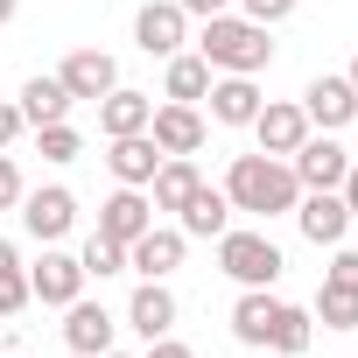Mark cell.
<instances>
[{
    "mask_svg": "<svg viewBox=\"0 0 358 358\" xmlns=\"http://www.w3.org/2000/svg\"><path fill=\"white\" fill-rule=\"evenodd\" d=\"M113 337H120V323H113V309L106 302H64V344L78 351V358H99V351H113Z\"/></svg>",
    "mask_w": 358,
    "mask_h": 358,
    "instance_id": "9c48e42d",
    "label": "cell"
},
{
    "mask_svg": "<svg viewBox=\"0 0 358 358\" xmlns=\"http://www.w3.org/2000/svg\"><path fill=\"white\" fill-rule=\"evenodd\" d=\"M274 323H281V295H274V288H239V302H232V337H239L246 351H267V344H274Z\"/></svg>",
    "mask_w": 358,
    "mask_h": 358,
    "instance_id": "4fadbf2b",
    "label": "cell"
},
{
    "mask_svg": "<svg viewBox=\"0 0 358 358\" xmlns=\"http://www.w3.org/2000/svg\"><path fill=\"white\" fill-rule=\"evenodd\" d=\"M337 197H344V211H351V225H358V162L344 169V183H337Z\"/></svg>",
    "mask_w": 358,
    "mask_h": 358,
    "instance_id": "d590c367",
    "label": "cell"
},
{
    "mask_svg": "<svg viewBox=\"0 0 358 358\" xmlns=\"http://www.w3.org/2000/svg\"><path fill=\"white\" fill-rule=\"evenodd\" d=\"M344 78H351V92H358V57H351V71H344Z\"/></svg>",
    "mask_w": 358,
    "mask_h": 358,
    "instance_id": "74e56055",
    "label": "cell"
},
{
    "mask_svg": "<svg viewBox=\"0 0 358 358\" xmlns=\"http://www.w3.org/2000/svg\"><path fill=\"white\" fill-rule=\"evenodd\" d=\"M71 225H78V197H71L64 183H43V190H22V232H29V239L57 246V239H64Z\"/></svg>",
    "mask_w": 358,
    "mask_h": 358,
    "instance_id": "5b68a950",
    "label": "cell"
},
{
    "mask_svg": "<svg viewBox=\"0 0 358 358\" xmlns=\"http://www.w3.org/2000/svg\"><path fill=\"white\" fill-rule=\"evenodd\" d=\"M127 330H134L141 344H155V337L176 330V295H169V281H141V288H134V302H127Z\"/></svg>",
    "mask_w": 358,
    "mask_h": 358,
    "instance_id": "2e32d148",
    "label": "cell"
},
{
    "mask_svg": "<svg viewBox=\"0 0 358 358\" xmlns=\"http://www.w3.org/2000/svg\"><path fill=\"white\" fill-rule=\"evenodd\" d=\"M323 288H344V295H358V246H330V267H323Z\"/></svg>",
    "mask_w": 358,
    "mask_h": 358,
    "instance_id": "f546056e",
    "label": "cell"
},
{
    "mask_svg": "<svg viewBox=\"0 0 358 358\" xmlns=\"http://www.w3.org/2000/svg\"><path fill=\"white\" fill-rule=\"evenodd\" d=\"M22 204V169H15V155L0 148V211H15Z\"/></svg>",
    "mask_w": 358,
    "mask_h": 358,
    "instance_id": "1f68e13d",
    "label": "cell"
},
{
    "mask_svg": "<svg viewBox=\"0 0 358 358\" xmlns=\"http://www.w3.org/2000/svg\"><path fill=\"white\" fill-rule=\"evenodd\" d=\"M197 57L211 64V71H232V78H260L267 64H274V43H267V29L260 22H246V15H211L204 22V36H197Z\"/></svg>",
    "mask_w": 358,
    "mask_h": 358,
    "instance_id": "7a4b0ae2",
    "label": "cell"
},
{
    "mask_svg": "<svg viewBox=\"0 0 358 358\" xmlns=\"http://www.w3.org/2000/svg\"><path fill=\"white\" fill-rule=\"evenodd\" d=\"M204 134H211V127H204V113H197V106H176V99H162V106H155V120H148V141H155L162 155H197V148H204Z\"/></svg>",
    "mask_w": 358,
    "mask_h": 358,
    "instance_id": "30bf717a",
    "label": "cell"
},
{
    "mask_svg": "<svg viewBox=\"0 0 358 358\" xmlns=\"http://www.w3.org/2000/svg\"><path fill=\"white\" fill-rule=\"evenodd\" d=\"M204 99H211V120H218V127H253V113L267 106L260 85H253V78H232V71H218Z\"/></svg>",
    "mask_w": 358,
    "mask_h": 358,
    "instance_id": "d6986e66",
    "label": "cell"
},
{
    "mask_svg": "<svg viewBox=\"0 0 358 358\" xmlns=\"http://www.w3.org/2000/svg\"><path fill=\"white\" fill-rule=\"evenodd\" d=\"M288 169H295V183H302V190H337V183H344V169H351V155H344L330 134H309V141L288 155Z\"/></svg>",
    "mask_w": 358,
    "mask_h": 358,
    "instance_id": "8fae6325",
    "label": "cell"
},
{
    "mask_svg": "<svg viewBox=\"0 0 358 358\" xmlns=\"http://www.w3.org/2000/svg\"><path fill=\"white\" fill-rule=\"evenodd\" d=\"M99 358H127V351H99Z\"/></svg>",
    "mask_w": 358,
    "mask_h": 358,
    "instance_id": "f35d334b",
    "label": "cell"
},
{
    "mask_svg": "<svg viewBox=\"0 0 358 358\" xmlns=\"http://www.w3.org/2000/svg\"><path fill=\"white\" fill-rule=\"evenodd\" d=\"M239 15H246V22H260V29H274V22H288V15H295V0H239Z\"/></svg>",
    "mask_w": 358,
    "mask_h": 358,
    "instance_id": "4dcf8cb0",
    "label": "cell"
},
{
    "mask_svg": "<svg viewBox=\"0 0 358 358\" xmlns=\"http://www.w3.org/2000/svg\"><path fill=\"white\" fill-rule=\"evenodd\" d=\"M36 148H43V162H57V169H64V162H78V155H85V134H78L71 120H57V127H36Z\"/></svg>",
    "mask_w": 358,
    "mask_h": 358,
    "instance_id": "4316f807",
    "label": "cell"
},
{
    "mask_svg": "<svg viewBox=\"0 0 358 358\" xmlns=\"http://www.w3.org/2000/svg\"><path fill=\"white\" fill-rule=\"evenodd\" d=\"M15 106H22V120H29V127H57V120H71V106H78V99L64 92V78H29Z\"/></svg>",
    "mask_w": 358,
    "mask_h": 358,
    "instance_id": "cb8c5ba5",
    "label": "cell"
},
{
    "mask_svg": "<svg viewBox=\"0 0 358 358\" xmlns=\"http://www.w3.org/2000/svg\"><path fill=\"white\" fill-rule=\"evenodd\" d=\"M176 232H183V239H218V232H232V197L211 190V183H197V197L176 211Z\"/></svg>",
    "mask_w": 358,
    "mask_h": 358,
    "instance_id": "7402d4cb",
    "label": "cell"
},
{
    "mask_svg": "<svg viewBox=\"0 0 358 358\" xmlns=\"http://www.w3.org/2000/svg\"><path fill=\"white\" fill-rule=\"evenodd\" d=\"M15 15H22V0H0V29H8V22H15Z\"/></svg>",
    "mask_w": 358,
    "mask_h": 358,
    "instance_id": "8d00e7d4",
    "label": "cell"
},
{
    "mask_svg": "<svg viewBox=\"0 0 358 358\" xmlns=\"http://www.w3.org/2000/svg\"><path fill=\"white\" fill-rule=\"evenodd\" d=\"M22 127H29V120H22V106H15V99H0V148H15V141H22Z\"/></svg>",
    "mask_w": 358,
    "mask_h": 358,
    "instance_id": "d6a6232c",
    "label": "cell"
},
{
    "mask_svg": "<svg viewBox=\"0 0 358 358\" xmlns=\"http://www.w3.org/2000/svg\"><path fill=\"white\" fill-rule=\"evenodd\" d=\"M176 8H183L190 22H211V15H225V8H232V0H176Z\"/></svg>",
    "mask_w": 358,
    "mask_h": 358,
    "instance_id": "e575fe53",
    "label": "cell"
},
{
    "mask_svg": "<svg viewBox=\"0 0 358 358\" xmlns=\"http://www.w3.org/2000/svg\"><path fill=\"white\" fill-rule=\"evenodd\" d=\"M78 267H85V281H113V274H127V246L106 239V232H92L85 253H78Z\"/></svg>",
    "mask_w": 358,
    "mask_h": 358,
    "instance_id": "d4e9b609",
    "label": "cell"
},
{
    "mask_svg": "<svg viewBox=\"0 0 358 358\" xmlns=\"http://www.w3.org/2000/svg\"><path fill=\"white\" fill-rule=\"evenodd\" d=\"M106 169H113V183L148 190V183H155V169H162V148H155L148 134H120V141L106 148Z\"/></svg>",
    "mask_w": 358,
    "mask_h": 358,
    "instance_id": "e0dca14e",
    "label": "cell"
},
{
    "mask_svg": "<svg viewBox=\"0 0 358 358\" xmlns=\"http://www.w3.org/2000/svg\"><path fill=\"white\" fill-rule=\"evenodd\" d=\"M141 358H197V351H190V344H183V337H176V330H169V337H155V344H148V351H141Z\"/></svg>",
    "mask_w": 358,
    "mask_h": 358,
    "instance_id": "836d02e7",
    "label": "cell"
},
{
    "mask_svg": "<svg viewBox=\"0 0 358 358\" xmlns=\"http://www.w3.org/2000/svg\"><path fill=\"white\" fill-rule=\"evenodd\" d=\"M211 78H218V71H211L197 50H176V57H169V71H162V99H176V106H204Z\"/></svg>",
    "mask_w": 358,
    "mask_h": 358,
    "instance_id": "603a6c76",
    "label": "cell"
},
{
    "mask_svg": "<svg viewBox=\"0 0 358 358\" xmlns=\"http://www.w3.org/2000/svg\"><path fill=\"white\" fill-rule=\"evenodd\" d=\"M134 43H141V57H176V50H183L190 43V15L183 8H176V0H148V8L134 15Z\"/></svg>",
    "mask_w": 358,
    "mask_h": 358,
    "instance_id": "8992f818",
    "label": "cell"
},
{
    "mask_svg": "<svg viewBox=\"0 0 358 358\" xmlns=\"http://www.w3.org/2000/svg\"><path fill=\"white\" fill-rule=\"evenodd\" d=\"M281 267H288V260H281V246H274L267 232H239V225L218 232V274H225V281H239V288H274Z\"/></svg>",
    "mask_w": 358,
    "mask_h": 358,
    "instance_id": "3957f363",
    "label": "cell"
},
{
    "mask_svg": "<svg viewBox=\"0 0 358 358\" xmlns=\"http://www.w3.org/2000/svg\"><path fill=\"white\" fill-rule=\"evenodd\" d=\"M29 295H36L43 309H64V302H78V295H85V267H78V253H64V246H43V260L29 267Z\"/></svg>",
    "mask_w": 358,
    "mask_h": 358,
    "instance_id": "52a82bcc",
    "label": "cell"
},
{
    "mask_svg": "<svg viewBox=\"0 0 358 358\" xmlns=\"http://www.w3.org/2000/svg\"><path fill=\"white\" fill-rule=\"evenodd\" d=\"M183 246H190V239L176 232V225H148V232L127 246V267H134L141 281H169L176 267H183Z\"/></svg>",
    "mask_w": 358,
    "mask_h": 358,
    "instance_id": "7c38bea8",
    "label": "cell"
},
{
    "mask_svg": "<svg viewBox=\"0 0 358 358\" xmlns=\"http://www.w3.org/2000/svg\"><path fill=\"white\" fill-rule=\"evenodd\" d=\"M295 225H302V239H309V246H344L351 211H344V197H337V190H302V197H295Z\"/></svg>",
    "mask_w": 358,
    "mask_h": 358,
    "instance_id": "ba28073f",
    "label": "cell"
},
{
    "mask_svg": "<svg viewBox=\"0 0 358 358\" xmlns=\"http://www.w3.org/2000/svg\"><path fill=\"white\" fill-rule=\"evenodd\" d=\"M309 316H316L323 330H358V295H344V288H323Z\"/></svg>",
    "mask_w": 358,
    "mask_h": 358,
    "instance_id": "83f0119b",
    "label": "cell"
},
{
    "mask_svg": "<svg viewBox=\"0 0 358 358\" xmlns=\"http://www.w3.org/2000/svg\"><path fill=\"white\" fill-rule=\"evenodd\" d=\"M148 225H155V204H148V190H127V183H120V190L99 204V232H106V239H120V246H134Z\"/></svg>",
    "mask_w": 358,
    "mask_h": 358,
    "instance_id": "9a60e30c",
    "label": "cell"
},
{
    "mask_svg": "<svg viewBox=\"0 0 358 358\" xmlns=\"http://www.w3.org/2000/svg\"><path fill=\"white\" fill-rule=\"evenodd\" d=\"M302 113H309V127H323V134L351 127V120H358V92H351V78H309Z\"/></svg>",
    "mask_w": 358,
    "mask_h": 358,
    "instance_id": "5bb4252c",
    "label": "cell"
},
{
    "mask_svg": "<svg viewBox=\"0 0 358 358\" xmlns=\"http://www.w3.org/2000/svg\"><path fill=\"white\" fill-rule=\"evenodd\" d=\"M148 120H155V99L134 92V85H113V92L99 99V134H106V141H120V134H148Z\"/></svg>",
    "mask_w": 358,
    "mask_h": 358,
    "instance_id": "ffe728a7",
    "label": "cell"
},
{
    "mask_svg": "<svg viewBox=\"0 0 358 358\" xmlns=\"http://www.w3.org/2000/svg\"><path fill=\"white\" fill-rule=\"evenodd\" d=\"M57 78H64V92H71V99H106V92L120 85V64H113L106 50H71Z\"/></svg>",
    "mask_w": 358,
    "mask_h": 358,
    "instance_id": "ac0fdd59",
    "label": "cell"
},
{
    "mask_svg": "<svg viewBox=\"0 0 358 358\" xmlns=\"http://www.w3.org/2000/svg\"><path fill=\"white\" fill-rule=\"evenodd\" d=\"M36 295H29V267L15 260V267H0V316H22Z\"/></svg>",
    "mask_w": 358,
    "mask_h": 358,
    "instance_id": "f1b7e54d",
    "label": "cell"
},
{
    "mask_svg": "<svg viewBox=\"0 0 358 358\" xmlns=\"http://www.w3.org/2000/svg\"><path fill=\"white\" fill-rule=\"evenodd\" d=\"M309 134H316V127H309L302 99H267V106L253 113V141H260V155H281V162H288Z\"/></svg>",
    "mask_w": 358,
    "mask_h": 358,
    "instance_id": "277c9868",
    "label": "cell"
},
{
    "mask_svg": "<svg viewBox=\"0 0 358 358\" xmlns=\"http://www.w3.org/2000/svg\"><path fill=\"white\" fill-rule=\"evenodd\" d=\"M197 183H204V169H197L190 155H162L155 183H148V204H155V211H183V204L197 197Z\"/></svg>",
    "mask_w": 358,
    "mask_h": 358,
    "instance_id": "44dd1931",
    "label": "cell"
},
{
    "mask_svg": "<svg viewBox=\"0 0 358 358\" xmlns=\"http://www.w3.org/2000/svg\"><path fill=\"white\" fill-rule=\"evenodd\" d=\"M309 337H316V316H309V309H295V302H281V323H274V351L302 358V351H309Z\"/></svg>",
    "mask_w": 358,
    "mask_h": 358,
    "instance_id": "484cf974",
    "label": "cell"
},
{
    "mask_svg": "<svg viewBox=\"0 0 358 358\" xmlns=\"http://www.w3.org/2000/svg\"><path fill=\"white\" fill-rule=\"evenodd\" d=\"M225 197H232V211H246V218H288L295 197H302V183H295V169H288L281 155H232Z\"/></svg>",
    "mask_w": 358,
    "mask_h": 358,
    "instance_id": "6da1fadb",
    "label": "cell"
}]
</instances>
